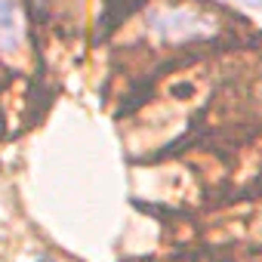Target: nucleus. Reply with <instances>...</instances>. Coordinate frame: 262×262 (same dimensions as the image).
Listing matches in <instances>:
<instances>
[{
	"instance_id": "f257e3e1",
	"label": "nucleus",
	"mask_w": 262,
	"mask_h": 262,
	"mask_svg": "<svg viewBox=\"0 0 262 262\" xmlns=\"http://www.w3.org/2000/svg\"><path fill=\"white\" fill-rule=\"evenodd\" d=\"M145 25L161 43H191L219 31L216 19L188 7H155L145 13Z\"/></svg>"
},
{
	"instance_id": "f03ea898",
	"label": "nucleus",
	"mask_w": 262,
	"mask_h": 262,
	"mask_svg": "<svg viewBox=\"0 0 262 262\" xmlns=\"http://www.w3.org/2000/svg\"><path fill=\"white\" fill-rule=\"evenodd\" d=\"M25 47V22L16 0H0V56L16 59Z\"/></svg>"
},
{
	"instance_id": "7ed1b4c3",
	"label": "nucleus",
	"mask_w": 262,
	"mask_h": 262,
	"mask_svg": "<svg viewBox=\"0 0 262 262\" xmlns=\"http://www.w3.org/2000/svg\"><path fill=\"white\" fill-rule=\"evenodd\" d=\"M237 4H250V7H262V0H237Z\"/></svg>"
}]
</instances>
